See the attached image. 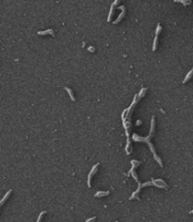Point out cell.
Listing matches in <instances>:
<instances>
[{
    "mask_svg": "<svg viewBox=\"0 0 193 222\" xmlns=\"http://www.w3.org/2000/svg\"><path fill=\"white\" fill-rule=\"evenodd\" d=\"M153 134H150L149 136H147V137H140V136H139L138 134H136V133H134L133 135H132V139L134 140V141H137V142H139V141H141V142H146L148 145H149V147H150V148H151V150H152V152H153V154H154V159L157 161V163L160 165V166H163V164H162V162H161V159L156 155V152H155V149H154V146H153V144L151 143V136H152Z\"/></svg>",
    "mask_w": 193,
    "mask_h": 222,
    "instance_id": "6da1fadb",
    "label": "cell"
},
{
    "mask_svg": "<svg viewBox=\"0 0 193 222\" xmlns=\"http://www.w3.org/2000/svg\"><path fill=\"white\" fill-rule=\"evenodd\" d=\"M99 163L98 164H96L95 165H93L92 166V170H91V172H90V174H89V176H88V186L89 187H91L92 186V184H91V181H92V176L96 173L97 169H98V166H99Z\"/></svg>",
    "mask_w": 193,
    "mask_h": 222,
    "instance_id": "7a4b0ae2",
    "label": "cell"
},
{
    "mask_svg": "<svg viewBox=\"0 0 193 222\" xmlns=\"http://www.w3.org/2000/svg\"><path fill=\"white\" fill-rule=\"evenodd\" d=\"M118 9H119V10H121V14L119 15V17H118V18H117V19H116V20H115V21L113 22V24H115V25H116V24H118V23H119V22L121 21V19H122V18L124 17V15H125V7H123V6H121V7H119Z\"/></svg>",
    "mask_w": 193,
    "mask_h": 222,
    "instance_id": "3957f363",
    "label": "cell"
},
{
    "mask_svg": "<svg viewBox=\"0 0 193 222\" xmlns=\"http://www.w3.org/2000/svg\"><path fill=\"white\" fill-rule=\"evenodd\" d=\"M119 2L120 1H118V0H115L112 4H111V7H110V10H109V13H108V19H107V22H110V20H111V17H112V15H113V12H114V8H115V6L116 5H118L119 4Z\"/></svg>",
    "mask_w": 193,
    "mask_h": 222,
    "instance_id": "277c9868",
    "label": "cell"
},
{
    "mask_svg": "<svg viewBox=\"0 0 193 222\" xmlns=\"http://www.w3.org/2000/svg\"><path fill=\"white\" fill-rule=\"evenodd\" d=\"M11 191H12V190H9V191H8V192L6 193V195H5L4 197H3V198H2L1 200H0V208H1V206H2V205H3L4 203H5V201H6L7 199H8V197H10V195Z\"/></svg>",
    "mask_w": 193,
    "mask_h": 222,
    "instance_id": "5b68a950",
    "label": "cell"
},
{
    "mask_svg": "<svg viewBox=\"0 0 193 222\" xmlns=\"http://www.w3.org/2000/svg\"><path fill=\"white\" fill-rule=\"evenodd\" d=\"M109 195V192L108 191H98L96 194L94 195V197H105V196H107Z\"/></svg>",
    "mask_w": 193,
    "mask_h": 222,
    "instance_id": "8992f818",
    "label": "cell"
},
{
    "mask_svg": "<svg viewBox=\"0 0 193 222\" xmlns=\"http://www.w3.org/2000/svg\"><path fill=\"white\" fill-rule=\"evenodd\" d=\"M39 35H48V34H51L54 36V30L53 29H47V30H44V31H39L38 32Z\"/></svg>",
    "mask_w": 193,
    "mask_h": 222,
    "instance_id": "52a82bcc",
    "label": "cell"
},
{
    "mask_svg": "<svg viewBox=\"0 0 193 222\" xmlns=\"http://www.w3.org/2000/svg\"><path fill=\"white\" fill-rule=\"evenodd\" d=\"M131 164H132V168H131L130 171L135 170V168H136L138 165H140V161H137V160H132V161H131Z\"/></svg>",
    "mask_w": 193,
    "mask_h": 222,
    "instance_id": "ba28073f",
    "label": "cell"
},
{
    "mask_svg": "<svg viewBox=\"0 0 193 222\" xmlns=\"http://www.w3.org/2000/svg\"><path fill=\"white\" fill-rule=\"evenodd\" d=\"M146 91H147V88H142V89L140 90V94H139V95H137V97H139V99H138V100H140V99L144 96L145 94H146Z\"/></svg>",
    "mask_w": 193,
    "mask_h": 222,
    "instance_id": "9c48e42d",
    "label": "cell"
},
{
    "mask_svg": "<svg viewBox=\"0 0 193 222\" xmlns=\"http://www.w3.org/2000/svg\"><path fill=\"white\" fill-rule=\"evenodd\" d=\"M65 90L67 91V93L69 94V96H70V98H71V99H72V101H74L75 100V98H74V96H73V94H72V91L70 89V88H68V87H66L65 88Z\"/></svg>",
    "mask_w": 193,
    "mask_h": 222,
    "instance_id": "30bf717a",
    "label": "cell"
},
{
    "mask_svg": "<svg viewBox=\"0 0 193 222\" xmlns=\"http://www.w3.org/2000/svg\"><path fill=\"white\" fill-rule=\"evenodd\" d=\"M157 42H158V36H155V37H154V45H153V51H155V49H156Z\"/></svg>",
    "mask_w": 193,
    "mask_h": 222,
    "instance_id": "8fae6325",
    "label": "cell"
},
{
    "mask_svg": "<svg viewBox=\"0 0 193 222\" xmlns=\"http://www.w3.org/2000/svg\"><path fill=\"white\" fill-rule=\"evenodd\" d=\"M192 72H193L192 70H190V71L188 72V74L187 75V77H186V78H185V79L183 80V83H186V82H187V81H188V79H189V78L191 77V75H192Z\"/></svg>",
    "mask_w": 193,
    "mask_h": 222,
    "instance_id": "7c38bea8",
    "label": "cell"
},
{
    "mask_svg": "<svg viewBox=\"0 0 193 222\" xmlns=\"http://www.w3.org/2000/svg\"><path fill=\"white\" fill-rule=\"evenodd\" d=\"M161 30H162V26L160 25H157L156 30H155V36H158V34L161 32Z\"/></svg>",
    "mask_w": 193,
    "mask_h": 222,
    "instance_id": "4fadbf2b",
    "label": "cell"
},
{
    "mask_svg": "<svg viewBox=\"0 0 193 222\" xmlns=\"http://www.w3.org/2000/svg\"><path fill=\"white\" fill-rule=\"evenodd\" d=\"M45 213H46L45 211L42 212V213L40 214V216H39V217H38V219H37V221H36V222H41V220H42V218H43V215H44Z\"/></svg>",
    "mask_w": 193,
    "mask_h": 222,
    "instance_id": "5bb4252c",
    "label": "cell"
},
{
    "mask_svg": "<svg viewBox=\"0 0 193 222\" xmlns=\"http://www.w3.org/2000/svg\"><path fill=\"white\" fill-rule=\"evenodd\" d=\"M179 2H181V3H183L184 5H189V4L191 3L190 1H188V2H186V1H184V0H180Z\"/></svg>",
    "mask_w": 193,
    "mask_h": 222,
    "instance_id": "9a60e30c",
    "label": "cell"
},
{
    "mask_svg": "<svg viewBox=\"0 0 193 222\" xmlns=\"http://www.w3.org/2000/svg\"><path fill=\"white\" fill-rule=\"evenodd\" d=\"M95 219H96V217H92V218H89L88 220H86L85 222H93Z\"/></svg>",
    "mask_w": 193,
    "mask_h": 222,
    "instance_id": "2e32d148",
    "label": "cell"
},
{
    "mask_svg": "<svg viewBox=\"0 0 193 222\" xmlns=\"http://www.w3.org/2000/svg\"><path fill=\"white\" fill-rule=\"evenodd\" d=\"M88 51H90V52H94L95 49H94L93 46H89V47H88Z\"/></svg>",
    "mask_w": 193,
    "mask_h": 222,
    "instance_id": "e0dca14e",
    "label": "cell"
},
{
    "mask_svg": "<svg viewBox=\"0 0 193 222\" xmlns=\"http://www.w3.org/2000/svg\"><path fill=\"white\" fill-rule=\"evenodd\" d=\"M137 122H138V123H137V125H140V124H141V122H140V120H139V121H137Z\"/></svg>",
    "mask_w": 193,
    "mask_h": 222,
    "instance_id": "ac0fdd59",
    "label": "cell"
},
{
    "mask_svg": "<svg viewBox=\"0 0 193 222\" xmlns=\"http://www.w3.org/2000/svg\"><path fill=\"white\" fill-rule=\"evenodd\" d=\"M116 222H118V221H116Z\"/></svg>",
    "mask_w": 193,
    "mask_h": 222,
    "instance_id": "d6986e66",
    "label": "cell"
}]
</instances>
